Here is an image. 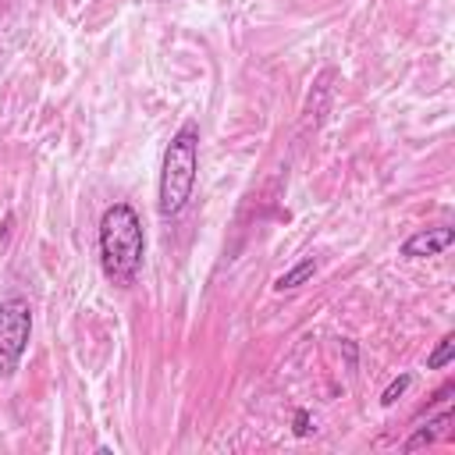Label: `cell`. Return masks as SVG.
<instances>
[{"mask_svg":"<svg viewBox=\"0 0 455 455\" xmlns=\"http://www.w3.org/2000/svg\"><path fill=\"white\" fill-rule=\"evenodd\" d=\"M146 257L143 217L132 203H111L100 217V264L114 285H132Z\"/></svg>","mask_w":455,"mask_h":455,"instance_id":"6da1fadb","label":"cell"},{"mask_svg":"<svg viewBox=\"0 0 455 455\" xmlns=\"http://www.w3.org/2000/svg\"><path fill=\"white\" fill-rule=\"evenodd\" d=\"M196 174H199V125L185 121L160 160V185H157V206L164 217H178L196 189Z\"/></svg>","mask_w":455,"mask_h":455,"instance_id":"7a4b0ae2","label":"cell"},{"mask_svg":"<svg viewBox=\"0 0 455 455\" xmlns=\"http://www.w3.org/2000/svg\"><path fill=\"white\" fill-rule=\"evenodd\" d=\"M33 342V306L26 296L0 303V381H12Z\"/></svg>","mask_w":455,"mask_h":455,"instance_id":"3957f363","label":"cell"},{"mask_svg":"<svg viewBox=\"0 0 455 455\" xmlns=\"http://www.w3.org/2000/svg\"><path fill=\"white\" fill-rule=\"evenodd\" d=\"M451 243H455V228H448V224L423 228V232H416V235H409V239L402 243V257H405V260L437 257V253H444Z\"/></svg>","mask_w":455,"mask_h":455,"instance_id":"277c9868","label":"cell"},{"mask_svg":"<svg viewBox=\"0 0 455 455\" xmlns=\"http://www.w3.org/2000/svg\"><path fill=\"white\" fill-rule=\"evenodd\" d=\"M448 423H451V409H444L437 420H430V423H423L409 441H405V451H416V448H423V444H434L437 437H444V430H448Z\"/></svg>","mask_w":455,"mask_h":455,"instance_id":"5b68a950","label":"cell"},{"mask_svg":"<svg viewBox=\"0 0 455 455\" xmlns=\"http://www.w3.org/2000/svg\"><path fill=\"white\" fill-rule=\"evenodd\" d=\"M313 274H317V260H313V257H306V260H299L292 271H285V274L274 281V292H292V289L306 285Z\"/></svg>","mask_w":455,"mask_h":455,"instance_id":"8992f818","label":"cell"},{"mask_svg":"<svg viewBox=\"0 0 455 455\" xmlns=\"http://www.w3.org/2000/svg\"><path fill=\"white\" fill-rule=\"evenodd\" d=\"M451 356H455V335H444V338L437 342V349L427 356V370H441V366H448V363H451Z\"/></svg>","mask_w":455,"mask_h":455,"instance_id":"52a82bcc","label":"cell"},{"mask_svg":"<svg viewBox=\"0 0 455 455\" xmlns=\"http://www.w3.org/2000/svg\"><path fill=\"white\" fill-rule=\"evenodd\" d=\"M409 384H413V374H398L388 388H384V395H381V405H395L405 391H409Z\"/></svg>","mask_w":455,"mask_h":455,"instance_id":"ba28073f","label":"cell"},{"mask_svg":"<svg viewBox=\"0 0 455 455\" xmlns=\"http://www.w3.org/2000/svg\"><path fill=\"white\" fill-rule=\"evenodd\" d=\"M292 423H296V434H299V437H306V434L313 430V427H310V423H313L310 409H296V420H292Z\"/></svg>","mask_w":455,"mask_h":455,"instance_id":"9c48e42d","label":"cell"},{"mask_svg":"<svg viewBox=\"0 0 455 455\" xmlns=\"http://www.w3.org/2000/svg\"><path fill=\"white\" fill-rule=\"evenodd\" d=\"M342 352H345V363H349V370H356L359 349H356V342H352V338H342Z\"/></svg>","mask_w":455,"mask_h":455,"instance_id":"30bf717a","label":"cell"}]
</instances>
